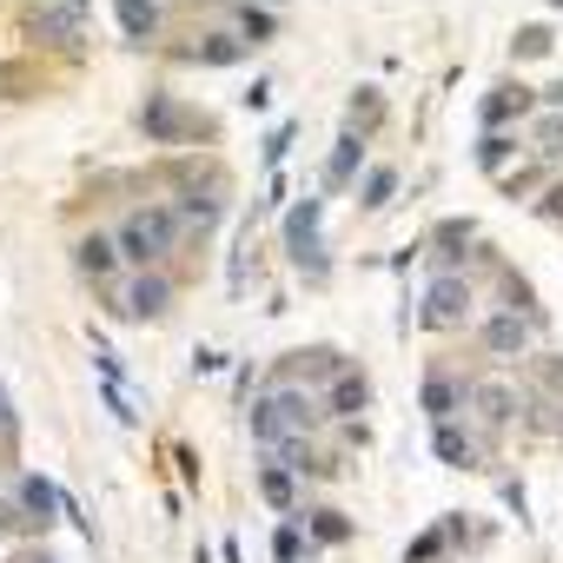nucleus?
Instances as JSON below:
<instances>
[{
    "label": "nucleus",
    "instance_id": "3",
    "mask_svg": "<svg viewBox=\"0 0 563 563\" xmlns=\"http://www.w3.org/2000/svg\"><path fill=\"white\" fill-rule=\"evenodd\" d=\"M87 21H93V0H47V8L27 14V27H34L47 47H67V54H80Z\"/></svg>",
    "mask_w": 563,
    "mask_h": 563
},
{
    "label": "nucleus",
    "instance_id": "5",
    "mask_svg": "<svg viewBox=\"0 0 563 563\" xmlns=\"http://www.w3.org/2000/svg\"><path fill=\"white\" fill-rule=\"evenodd\" d=\"M140 126H146V140L153 146H173V140H186V133H199L206 120H192V113H179L166 93H146V107H140Z\"/></svg>",
    "mask_w": 563,
    "mask_h": 563
},
{
    "label": "nucleus",
    "instance_id": "13",
    "mask_svg": "<svg viewBox=\"0 0 563 563\" xmlns=\"http://www.w3.org/2000/svg\"><path fill=\"white\" fill-rule=\"evenodd\" d=\"M74 258H80V272L93 278V286H107V278H113V258H120V245H113V239H100V232H87V239L74 245Z\"/></svg>",
    "mask_w": 563,
    "mask_h": 563
},
{
    "label": "nucleus",
    "instance_id": "30",
    "mask_svg": "<svg viewBox=\"0 0 563 563\" xmlns=\"http://www.w3.org/2000/svg\"><path fill=\"white\" fill-rule=\"evenodd\" d=\"M286 153H292V126H272V140H265V166L278 173V166H286Z\"/></svg>",
    "mask_w": 563,
    "mask_h": 563
},
{
    "label": "nucleus",
    "instance_id": "27",
    "mask_svg": "<svg viewBox=\"0 0 563 563\" xmlns=\"http://www.w3.org/2000/svg\"><path fill=\"white\" fill-rule=\"evenodd\" d=\"M444 543H451V517H444V523H438V530H424V537H418V543H411V550H405V563H431V556H438V550H444Z\"/></svg>",
    "mask_w": 563,
    "mask_h": 563
},
{
    "label": "nucleus",
    "instance_id": "4",
    "mask_svg": "<svg viewBox=\"0 0 563 563\" xmlns=\"http://www.w3.org/2000/svg\"><path fill=\"white\" fill-rule=\"evenodd\" d=\"M319 219H325V199H299L286 212V252L299 258L306 278H325V239H319Z\"/></svg>",
    "mask_w": 563,
    "mask_h": 563
},
{
    "label": "nucleus",
    "instance_id": "26",
    "mask_svg": "<svg viewBox=\"0 0 563 563\" xmlns=\"http://www.w3.org/2000/svg\"><path fill=\"white\" fill-rule=\"evenodd\" d=\"M510 153H517V140H510V133H484V140H477V166H484V173H504V159H510Z\"/></svg>",
    "mask_w": 563,
    "mask_h": 563
},
{
    "label": "nucleus",
    "instance_id": "10",
    "mask_svg": "<svg viewBox=\"0 0 563 563\" xmlns=\"http://www.w3.org/2000/svg\"><path fill=\"white\" fill-rule=\"evenodd\" d=\"M523 113H530V87L504 80V87H490V100H484V133H504V126L523 120Z\"/></svg>",
    "mask_w": 563,
    "mask_h": 563
},
{
    "label": "nucleus",
    "instance_id": "11",
    "mask_svg": "<svg viewBox=\"0 0 563 563\" xmlns=\"http://www.w3.org/2000/svg\"><path fill=\"white\" fill-rule=\"evenodd\" d=\"M464 398H471V385H457V378H444V372H431V385H424V411H431V424H451Z\"/></svg>",
    "mask_w": 563,
    "mask_h": 563
},
{
    "label": "nucleus",
    "instance_id": "22",
    "mask_svg": "<svg viewBox=\"0 0 563 563\" xmlns=\"http://www.w3.org/2000/svg\"><path fill=\"white\" fill-rule=\"evenodd\" d=\"M258 497L278 504V510H292V471H286V464H265V471H258Z\"/></svg>",
    "mask_w": 563,
    "mask_h": 563
},
{
    "label": "nucleus",
    "instance_id": "31",
    "mask_svg": "<svg viewBox=\"0 0 563 563\" xmlns=\"http://www.w3.org/2000/svg\"><path fill=\"white\" fill-rule=\"evenodd\" d=\"M537 54H550V27H523L517 34V60H537Z\"/></svg>",
    "mask_w": 563,
    "mask_h": 563
},
{
    "label": "nucleus",
    "instance_id": "12",
    "mask_svg": "<svg viewBox=\"0 0 563 563\" xmlns=\"http://www.w3.org/2000/svg\"><path fill=\"white\" fill-rule=\"evenodd\" d=\"M21 510H27V523H54V510H67V497L34 471V477H21Z\"/></svg>",
    "mask_w": 563,
    "mask_h": 563
},
{
    "label": "nucleus",
    "instance_id": "9",
    "mask_svg": "<svg viewBox=\"0 0 563 563\" xmlns=\"http://www.w3.org/2000/svg\"><path fill=\"white\" fill-rule=\"evenodd\" d=\"M365 405H372V385H365V372L345 365V372L332 378V391H325V418H345V424H352Z\"/></svg>",
    "mask_w": 563,
    "mask_h": 563
},
{
    "label": "nucleus",
    "instance_id": "25",
    "mask_svg": "<svg viewBox=\"0 0 563 563\" xmlns=\"http://www.w3.org/2000/svg\"><path fill=\"white\" fill-rule=\"evenodd\" d=\"M391 192H398V173H391V166H372V173H365V186H358V199H365L372 212H378V206H391Z\"/></svg>",
    "mask_w": 563,
    "mask_h": 563
},
{
    "label": "nucleus",
    "instance_id": "32",
    "mask_svg": "<svg viewBox=\"0 0 563 563\" xmlns=\"http://www.w3.org/2000/svg\"><path fill=\"white\" fill-rule=\"evenodd\" d=\"M537 179H543V166H523V173H510V179H504V186H510V192H530V186H537Z\"/></svg>",
    "mask_w": 563,
    "mask_h": 563
},
{
    "label": "nucleus",
    "instance_id": "35",
    "mask_svg": "<svg viewBox=\"0 0 563 563\" xmlns=\"http://www.w3.org/2000/svg\"><path fill=\"white\" fill-rule=\"evenodd\" d=\"M21 563H54V556H47V550H41V556H21Z\"/></svg>",
    "mask_w": 563,
    "mask_h": 563
},
{
    "label": "nucleus",
    "instance_id": "33",
    "mask_svg": "<svg viewBox=\"0 0 563 563\" xmlns=\"http://www.w3.org/2000/svg\"><path fill=\"white\" fill-rule=\"evenodd\" d=\"M537 212H543V219H563V186H550V192H543V206H537Z\"/></svg>",
    "mask_w": 563,
    "mask_h": 563
},
{
    "label": "nucleus",
    "instance_id": "24",
    "mask_svg": "<svg viewBox=\"0 0 563 563\" xmlns=\"http://www.w3.org/2000/svg\"><path fill=\"white\" fill-rule=\"evenodd\" d=\"M385 120V93L378 87H358V100H352V133H372Z\"/></svg>",
    "mask_w": 563,
    "mask_h": 563
},
{
    "label": "nucleus",
    "instance_id": "14",
    "mask_svg": "<svg viewBox=\"0 0 563 563\" xmlns=\"http://www.w3.org/2000/svg\"><path fill=\"white\" fill-rule=\"evenodd\" d=\"M179 219H186L192 232H212V225L225 219V199H219V186H212V192H199V186H192V192H179Z\"/></svg>",
    "mask_w": 563,
    "mask_h": 563
},
{
    "label": "nucleus",
    "instance_id": "7",
    "mask_svg": "<svg viewBox=\"0 0 563 563\" xmlns=\"http://www.w3.org/2000/svg\"><path fill=\"white\" fill-rule=\"evenodd\" d=\"M166 299H173V278H166V272H140L133 286H126V306H120V312H126V319H159Z\"/></svg>",
    "mask_w": 563,
    "mask_h": 563
},
{
    "label": "nucleus",
    "instance_id": "34",
    "mask_svg": "<svg viewBox=\"0 0 563 563\" xmlns=\"http://www.w3.org/2000/svg\"><path fill=\"white\" fill-rule=\"evenodd\" d=\"M0 444H14V411H8V391H0Z\"/></svg>",
    "mask_w": 563,
    "mask_h": 563
},
{
    "label": "nucleus",
    "instance_id": "15",
    "mask_svg": "<svg viewBox=\"0 0 563 563\" xmlns=\"http://www.w3.org/2000/svg\"><path fill=\"white\" fill-rule=\"evenodd\" d=\"M431 444H438V457H444V464H457V471H471V464L484 457V444H477L471 431H457V424H438V431H431Z\"/></svg>",
    "mask_w": 563,
    "mask_h": 563
},
{
    "label": "nucleus",
    "instance_id": "19",
    "mask_svg": "<svg viewBox=\"0 0 563 563\" xmlns=\"http://www.w3.org/2000/svg\"><path fill=\"white\" fill-rule=\"evenodd\" d=\"M239 54H245V41H239V34H206V41L192 47V60H199V67H232Z\"/></svg>",
    "mask_w": 563,
    "mask_h": 563
},
{
    "label": "nucleus",
    "instance_id": "20",
    "mask_svg": "<svg viewBox=\"0 0 563 563\" xmlns=\"http://www.w3.org/2000/svg\"><path fill=\"white\" fill-rule=\"evenodd\" d=\"M471 405L484 411V424H510V411H517V398L504 385H471Z\"/></svg>",
    "mask_w": 563,
    "mask_h": 563
},
{
    "label": "nucleus",
    "instance_id": "1",
    "mask_svg": "<svg viewBox=\"0 0 563 563\" xmlns=\"http://www.w3.org/2000/svg\"><path fill=\"white\" fill-rule=\"evenodd\" d=\"M319 418H325L319 398L299 391V385H272L265 398H252V438H258L265 451H272V444H286V438H306Z\"/></svg>",
    "mask_w": 563,
    "mask_h": 563
},
{
    "label": "nucleus",
    "instance_id": "16",
    "mask_svg": "<svg viewBox=\"0 0 563 563\" xmlns=\"http://www.w3.org/2000/svg\"><path fill=\"white\" fill-rule=\"evenodd\" d=\"M358 159H365V133H339V153H332V166H325V186L339 192V186H352V173H358Z\"/></svg>",
    "mask_w": 563,
    "mask_h": 563
},
{
    "label": "nucleus",
    "instance_id": "17",
    "mask_svg": "<svg viewBox=\"0 0 563 563\" xmlns=\"http://www.w3.org/2000/svg\"><path fill=\"white\" fill-rule=\"evenodd\" d=\"M471 239H477V225H471V219H444V225L431 232V245H438V265L451 272V265L464 258V245H471Z\"/></svg>",
    "mask_w": 563,
    "mask_h": 563
},
{
    "label": "nucleus",
    "instance_id": "18",
    "mask_svg": "<svg viewBox=\"0 0 563 563\" xmlns=\"http://www.w3.org/2000/svg\"><path fill=\"white\" fill-rule=\"evenodd\" d=\"M113 14H120V27H126L133 41H153V27H159V0H113Z\"/></svg>",
    "mask_w": 563,
    "mask_h": 563
},
{
    "label": "nucleus",
    "instance_id": "23",
    "mask_svg": "<svg viewBox=\"0 0 563 563\" xmlns=\"http://www.w3.org/2000/svg\"><path fill=\"white\" fill-rule=\"evenodd\" d=\"M306 530H312L319 543H345V537H352V517H345V510H306Z\"/></svg>",
    "mask_w": 563,
    "mask_h": 563
},
{
    "label": "nucleus",
    "instance_id": "28",
    "mask_svg": "<svg viewBox=\"0 0 563 563\" xmlns=\"http://www.w3.org/2000/svg\"><path fill=\"white\" fill-rule=\"evenodd\" d=\"M537 153L543 159H563V113H543L537 120Z\"/></svg>",
    "mask_w": 563,
    "mask_h": 563
},
{
    "label": "nucleus",
    "instance_id": "6",
    "mask_svg": "<svg viewBox=\"0 0 563 563\" xmlns=\"http://www.w3.org/2000/svg\"><path fill=\"white\" fill-rule=\"evenodd\" d=\"M464 312H471L464 272H438V278H431V292H424V325H457Z\"/></svg>",
    "mask_w": 563,
    "mask_h": 563
},
{
    "label": "nucleus",
    "instance_id": "2",
    "mask_svg": "<svg viewBox=\"0 0 563 563\" xmlns=\"http://www.w3.org/2000/svg\"><path fill=\"white\" fill-rule=\"evenodd\" d=\"M179 225H186V219H179V206H140V212H126V219H120L113 245H120V258H126V265H140V272H146V265H159V258L179 245Z\"/></svg>",
    "mask_w": 563,
    "mask_h": 563
},
{
    "label": "nucleus",
    "instance_id": "8",
    "mask_svg": "<svg viewBox=\"0 0 563 563\" xmlns=\"http://www.w3.org/2000/svg\"><path fill=\"white\" fill-rule=\"evenodd\" d=\"M530 332H537L530 319H517V312H497V319H484V332H477V339H484V352H497V358H517V352L530 345Z\"/></svg>",
    "mask_w": 563,
    "mask_h": 563
},
{
    "label": "nucleus",
    "instance_id": "29",
    "mask_svg": "<svg viewBox=\"0 0 563 563\" xmlns=\"http://www.w3.org/2000/svg\"><path fill=\"white\" fill-rule=\"evenodd\" d=\"M272 556H278V563H299V556H306V537H299V523H278V537H272Z\"/></svg>",
    "mask_w": 563,
    "mask_h": 563
},
{
    "label": "nucleus",
    "instance_id": "21",
    "mask_svg": "<svg viewBox=\"0 0 563 563\" xmlns=\"http://www.w3.org/2000/svg\"><path fill=\"white\" fill-rule=\"evenodd\" d=\"M225 14H239V41H265L272 34V8H252V0H225Z\"/></svg>",
    "mask_w": 563,
    "mask_h": 563
}]
</instances>
